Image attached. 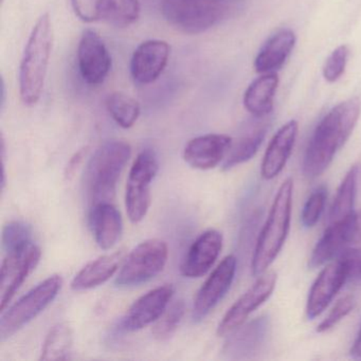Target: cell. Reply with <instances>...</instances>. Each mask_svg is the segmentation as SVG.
Listing matches in <instances>:
<instances>
[{
    "label": "cell",
    "mask_w": 361,
    "mask_h": 361,
    "mask_svg": "<svg viewBox=\"0 0 361 361\" xmlns=\"http://www.w3.org/2000/svg\"><path fill=\"white\" fill-rule=\"evenodd\" d=\"M360 111V100L350 98L336 105L319 122L304 156L303 173L307 178H316L329 168L352 135Z\"/></svg>",
    "instance_id": "1"
},
{
    "label": "cell",
    "mask_w": 361,
    "mask_h": 361,
    "mask_svg": "<svg viewBox=\"0 0 361 361\" xmlns=\"http://www.w3.org/2000/svg\"><path fill=\"white\" fill-rule=\"evenodd\" d=\"M54 46V29L48 13L33 27L20 67V92L27 106L37 104L45 85L48 65Z\"/></svg>",
    "instance_id": "2"
},
{
    "label": "cell",
    "mask_w": 361,
    "mask_h": 361,
    "mask_svg": "<svg viewBox=\"0 0 361 361\" xmlns=\"http://www.w3.org/2000/svg\"><path fill=\"white\" fill-rule=\"evenodd\" d=\"M132 155L128 143L109 140L97 149L86 171V190L90 206L113 202L118 181Z\"/></svg>",
    "instance_id": "3"
},
{
    "label": "cell",
    "mask_w": 361,
    "mask_h": 361,
    "mask_svg": "<svg viewBox=\"0 0 361 361\" xmlns=\"http://www.w3.org/2000/svg\"><path fill=\"white\" fill-rule=\"evenodd\" d=\"M293 194V179L287 178L274 197L267 221L257 238L251 265L253 276L267 271L286 240L290 228Z\"/></svg>",
    "instance_id": "4"
},
{
    "label": "cell",
    "mask_w": 361,
    "mask_h": 361,
    "mask_svg": "<svg viewBox=\"0 0 361 361\" xmlns=\"http://www.w3.org/2000/svg\"><path fill=\"white\" fill-rule=\"evenodd\" d=\"M238 8V0H162L161 13L177 30L200 35L233 16Z\"/></svg>",
    "instance_id": "5"
},
{
    "label": "cell",
    "mask_w": 361,
    "mask_h": 361,
    "mask_svg": "<svg viewBox=\"0 0 361 361\" xmlns=\"http://www.w3.org/2000/svg\"><path fill=\"white\" fill-rule=\"evenodd\" d=\"M62 285L61 276L54 274L16 302L0 320L1 341L9 339L43 312L58 297Z\"/></svg>",
    "instance_id": "6"
},
{
    "label": "cell",
    "mask_w": 361,
    "mask_h": 361,
    "mask_svg": "<svg viewBox=\"0 0 361 361\" xmlns=\"http://www.w3.org/2000/svg\"><path fill=\"white\" fill-rule=\"evenodd\" d=\"M168 257V245L164 240L151 238L140 243L124 259L116 285L136 286L152 280L166 267Z\"/></svg>",
    "instance_id": "7"
},
{
    "label": "cell",
    "mask_w": 361,
    "mask_h": 361,
    "mask_svg": "<svg viewBox=\"0 0 361 361\" xmlns=\"http://www.w3.org/2000/svg\"><path fill=\"white\" fill-rule=\"evenodd\" d=\"M159 169L158 158L152 149H145L137 156L128 175L126 206L128 219L140 223L151 207V183Z\"/></svg>",
    "instance_id": "8"
},
{
    "label": "cell",
    "mask_w": 361,
    "mask_h": 361,
    "mask_svg": "<svg viewBox=\"0 0 361 361\" xmlns=\"http://www.w3.org/2000/svg\"><path fill=\"white\" fill-rule=\"evenodd\" d=\"M276 272L265 271L259 276L257 282L226 312L217 327V335L219 337L229 335L242 326L248 317L269 299L276 288Z\"/></svg>",
    "instance_id": "9"
},
{
    "label": "cell",
    "mask_w": 361,
    "mask_h": 361,
    "mask_svg": "<svg viewBox=\"0 0 361 361\" xmlns=\"http://www.w3.org/2000/svg\"><path fill=\"white\" fill-rule=\"evenodd\" d=\"M41 257V248L33 243L20 250L6 255L1 266L0 283L1 310L9 305L20 287L37 268Z\"/></svg>",
    "instance_id": "10"
},
{
    "label": "cell",
    "mask_w": 361,
    "mask_h": 361,
    "mask_svg": "<svg viewBox=\"0 0 361 361\" xmlns=\"http://www.w3.org/2000/svg\"><path fill=\"white\" fill-rule=\"evenodd\" d=\"M236 257L228 255L213 270L202 284L194 300L192 318L195 322L204 320L229 290L236 272Z\"/></svg>",
    "instance_id": "11"
},
{
    "label": "cell",
    "mask_w": 361,
    "mask_h": 361,
    "mask_svg": "<svg viewBox=\"0 0 361 361\" xmlns=\"http://www.w3.org/2000/svg\"><path fill=\"white\" fill-rule=\"evenodd\" d=\"M173 295L174 287L166 284L141 295L132 304L120 321L118 325L119 331L123 333L137 331L156 322L168 308Z\"/></svg>",
    "instance_id": "12"
},
{
    "label": "cell",
    "mask_w": 361,
    "mask_h": 361,
    "mask_svg": "<svg viewBox=\"0 0 361 361\" xmlns=\"http://www.w3.org/2000/svg\"><path fill=\"white\" fill-rule=\"evenodd\" d=\"M80 73L90 85H100L106 80L111 68V56L96 31H84L78 46Z\"/></svg>",
    "instance_id": "13"
},
{
    "label": "cell",
    "mask_w": 361,
    "mask_h": 361,
    "mask_svg": "<svg viewBox=\"0 0 361 361\" xmlns=\"http://www.w3.org/2000/svg\"><path fill=\"white\" fill-rule=\"evenodd\" d=\"M171 47L161 39H149L137 47L130 61V73L139 84L153 83L168 65Z\"/></svg>",
    "instance_id": "14"
},
{
    "label": "cell",
    "mask_w": 361,
    "mask_h": 361,
    "mask_svg": "<svg viewBox=\"0 0 361 361\" xmlns=\"http://www.w3.org/2000/svg\"><path fill=\"white\" fill-rule=\"evenodd\" d=\"M223 248V235L210 229L200 234L190 247L181 264V274L185 278L204 276L214 265Z\"/></svg>",
    "instance_id": "15"
},
{
    "label": "cell",
    "mask_w": 361,
    "mask_h": 361,
    "mask_svg": "<svg viewBox=\"0 0 361 361\" xmlns=\"http://www.w3.org/2000/svg\"><path fill=\"white\" fill-rule=\"evenodd\" d=\"M233 139L228 135L208 134L192 139L183 149L185 161L197 170L214 169L225 160Z\"/></svg>",
    "instance_id": "16"
},
{
    "label": "cell",
    "mask_w": 361,
    "mask_h": 361,
    "mask_svg": "<svg viewBox=\"0 0 361 361\" xmlns=\"http://www.w3.org/2000/svg\"><path fill=\"white\" fill-rule=\"evenodd\" d=\"M348 282L343 267L338 259L325 266L314 281L308 295L306 314L312 320L320 316Z\"/></svg>",
    "instance_id": "17"
},
{
    "label": "cell",
    "mask_w": 361,
    "mask_h": 361,
    "mask_svg": "<svg viewBox=\"0 0 361 361\" xmlns=\"http://www.w3.org/2000/svg\"><path fill=\"white\" fill-rule=\"evenodd\" d=\"M298 130V122L291 120L284 124L270 141L264 155L261 168L262 176L266 180L276 178L286 166L295 147Z\"/></svg>",
    "instance_id": "18"
},
{
    "label": "cell",
    "mask_w": 361,
    "mask_h": 361,
    "mask_svg": "<svg viewBox=\"0 0 361 361\" xmlns=\"http://www.w3.org/2000/svg\"><path fill=\"white\" fill-rule=\"evenodd\" d=\"M350 216L343 221L329 224L310 257L308 265L312 269L329 263L344 249L353 245Z\"/></svg>",
    "instance_id": "19"
},
{
    "label": "cell",
    "mask_w": 361,
    "mask_h": 361,
    "mask_svg": "<svg viewBox=\"0 0 361 361\" xmlns=\"http://www.w3.org/2000/svg\"><path fill=\"white\" fill-rule=\"evenodd\" d=\"M90 223L94 240L103 250L113 248L121 238L123 221L121 213L113 202L90 207Z\"/></svg>",
    "instance_id": "20"
},
{
    "label": "cell",
    "mask_w": 361,
    "mask_h": 361,
    "mask_svg": "<svg viewBox=\"0 0 361 361\" xmlns=\"http://www.w3.org/2000/svg\"><path fill=\"white\" fill-rule=\"evenodd\" d=\"M269 321L267 317L255 319L232 331L224 346V354L229 358L240 359L255 354L267 338Z\"/></svg>",
    "instance_id": "21"
},
{
    "label": "cell",
    "mask_w": 361,
    "mask_h": 361,
    "mask_svg": "<svg viewBox=\"0 0 361 361\" xmlns=\"http://www.w3.org/2000/svg\"><path fill=\"white\" fill-rule=\"evenodd\" d=\"M295 42L297 37L293 31L289 29H284L272 35L255 58V71L261 75L276 73L290 56Z\"/></svg>",
    "instance_id": "22"
},
{
    "label": "cell",
    "mask_w": 361,
    "mask_h": 361,
    "mask_svg": "<svg viewBox=\"0 0 361 361\" xmlns=\"http://www.w3.org/2000/svg\"><path fill=\"white\" fill-rule=\"evenodd\" d=\"M255 118L257 120L248 126L235 141H232L231 147L224 160V171L231 170L234 166L248 161L259 151L268 128L264 121L266 117Z\"/></svg>",
    "instance_id": "23"
},
{
    "label": "cell",
    "mask_w": 361,
    "mask_h": 361,
    "mask_svg": "<svg viewBox=\"0 0 361 361\" xmlns=\"http://www.w3.org/2000/svg\"><path fill=\"white\" fill-rule=\"evenodd\" d=\"M122 261V252L102 255L84 266L71 282L75 291L88 290L104 284L119 269Z\"/></svg>",
    "instance_id": "24"
},
{
    "label": "cell",
    "mask_w": 361,
    "mask_h": 361,
    "mask_svg": "<svg viewBox=\"0 0 361 361\" xmlns=\"http://www.w3.org/2000/svg\"><path fill=\"white\" fill-rule=\"evenodd\" d=\"M279 86L276 73H264L255 79L244 94V106L253 117H267L274 109V100Z\"/></svg>",
    "instance_id": "25"
},
{
    "label": "cell",
    "mask_w": 361,
    "mask_h": 361,
    "mask_svg": "<svg viewBox=\"0 0 361 361\" xmlns=\"http://www.w3.org/2000/svg\"><path fill=\"white\" fill-rule=\"evenodd\" d=\"M358 177L359 166H353L336 194L335 200L329 211V224L343 221L354 213Z\"/></svg>",
    "instance_id": "26"
},
{
    "label": "cell",
    "mask_w": 361,
    "mask_h": 361,
    "mask_svg": "<svg viewBox=\"0 0 361 361\" xmlns=\"http://www.w3.org/2000/svg\"><path fill=\"white\" fill-rule=\"evenodd\" d=\"M73 344L71 326L67 323H58L48 333L39 359L44 361L67 360L71 358Z\"/></svg>",
    "instance_id": "27"
},
{
    "label": "cell",
    "mask_w": 361,
    "mask_h": 361,
    "mask_svg": "<svg viewBox=\"0 0 361 361\" xmlns=\"http://www.w3.org/2000/svg\"><path fill=\"white\" fill-rule=\"evenodd\" d=\"M106 107L114 121L123 128L134 126L141 113L138 101L121 92H111L107 96Z\"/></svg>",
    "instance_id": "28"
},
{
    "label": "cell",
    "mask_w": 361,
    "mask_h": 361,
    "mask_svg": "<svg viewBox=\"0 0 361 361\" xmlns=\"http://www.w3.org/2000/svg\"><path fill=\"white\" fill-rule=\"evenodd\" d=\"M105 20L124 28L134 24L140 16L139 0H104Z\"/></svg>",
    "instance_id": "29"
},
{
    "label": "cell",
    "mask_w": 361,
    "mask_h": 361,
    "mask_svg": "<svg viewBox=\"0 0 361 361\" xmlns=\"http://www.w3.org/2000/svg\"><path fill=\"white\" fill-rule=\"evenodd\" d=\"M185 302L183 300L171 302L164 314L156 321L155 325L152 329L154 337L159 341H166V340L170 339L178 329L181 320L185 316Z\"/></svg>",
    "instance_id": "30"
},
{
    "label": "cell",
    "mask_w": 361,
    "mask_h": 361,
    "mask_svg": "<svg viewBox=\"0 0 361 361\" xmlns=\"http://www.w3.org/2000/svg\"><path fill=\"white\" fill-rule=\"evenodd\" d=\"M32 244V229L24 221H9L3 229V247L8 253L16 252Z\"/></svg>",
    "instance_id": "31"
},
{
    "label": "cell",
    "mask_w": 361,
    "mask_h": 361,
    "mask_svg": "<svg viewBox=\"0 0 361 361\" xmlns=\"http://www.w3.org/2000/svg\"><path fill=\"white\" fill-rule=\"evenodd\" d=\"M350 56V48L341 45L336 48L325 61L322 73L329 83H335L343 75Z\"/></svg>",
    "instance_id": "32"
},
{
    "label": "cell",
    "mask_w": 361,
    "mask_h": 361,
    "mask_svg": "<svg viewBox=\"0 0 361 361\" xmlns=\"http://www.w3.org/2000/svg\"><path fill=\"white\" fill-rule=\"evenodd\" d=\"M327 198V190L325 187H319L310 194L306 200L305 206L302 212V224L306 228H312L318 223L324 210L325 202Z\"/></svg>",
    "instance_id": "33"
},
{
    "label": "cell",
    "mask_w": 361,
    "mask_h": 361,
    "mask_svg": "<svg viewBox=\"0 0 361 361\" xmlns=\"http://www.w3.org/2000/svg\"><path fill=\"white\" fill-rule=\"evenodd\" d=\"M71 6L82 22L90 24L105 18L104 0H71Z\"/></svg>",
    "instance_id": "34"
},
{
    "label": "cell",
    "mask_w": 361,
    "mask_h": 361,
    "mask_svg": "<svg viewBox=\"0 0 361 361\" xmlns=\"http://www.w3.org/2000/svg\"><path fill=\"white\" fill-rule=\"evenodd\" d=\"M355 304H356V302H355V298L353 295H345V297L341 298L331 308L326 318L318 325L317 331L324 333V331L333 329L337 323H339L342 319L345 318L354 310Z\"/></svg>",
    "instance_id": "35"
},
{
    "label": "cell",
    "mask_w": 361,
    "mask_h": 361,
    "mask_svg": "<svg viewBox=\"0 0 361 361\" xmlns=\"http://www.w3.org/2000/svg\"><path fill=\"white\" fill-rule=\"evenodd\" d=\"M337 259L343 267L348 282H361V248L348 247L338 255Z\"/></svg>",
    "instance_id": "36"
},
{
    "label": "cell",
    "mask_w": 361,
    "mask_h": 361,
    "mask_svg": "<svg viewBox=\"0 0 361 361\" xmlns=\"http://www.w3.org/2000/svg\"><path fill=\"white\" fill-rule=\"evenodd\" d=\"M353 231V245L361 244V210L354 212L350 216Z\"/></svg>",
    "instance_id": "37"
},
{
    "label": "cell",
    "mask_w": 361,
    "mask_h": 361,
    "mask_svg": "<svg viewBox=\"0 0 361 361\" xmlns=\"http://www.w3.org/2000/svg\"><path fill=\"white\" fill-rule=\"evenodd\" d=\"M86 153H87V149H80L79 152L75 154V155L71 157V161H69L68 166H67L66 169V176L71 177L75 174L77 169L79 168L80 164L83 161L84 157L86 156Z\"/></svg>",
    "instance_id": "38"
},
{
    "label": "cell",
    "mask_w": 361,
    "mask_h": 361,
    "mask_svg": "<svg viewBox=\"0 0 361 361\" xmlns=\"http://www.w3.org/2000/svg\"><path fill=\"white\" fill-rule=\"evenodd\" d=\"M350 355L352 358L360 359L361 360V327L359 329L356 340H355L354 344H353L352 348H350Z\"/></svg>",
    "instance_id": "39"
}]
</instances>
